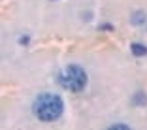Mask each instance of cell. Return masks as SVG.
Wrapping results in <instances>:
<instances>
[{
  "instance_id": "cell-1",
  "label": "cell",
  "mask_w": 147,
  "mask_h": 130,
  "mask_svg": "<svg viewBox=\"0 0 147 130\" xmlns=\"http://www.w3.org/2000/svg\"><path fill=\"white\" fill-rule=\"evenodd\" d=\"M64 111V102L57 94H42L34 102V115L40 121H57Z\"/></svg>"
},
{
  "instance_id": "cell-2",
  "label": "cell",
  "mask_w": 147,
  "mask_h": 130,
  "mask_svg": "<svg viewBox=\"0 0 147 130\" xmlns=\"http://www.w3.org/2000/svg\"><path fill=\"white\" fill-rule=\"evenodd\" d=\"M59 83H61L64 89L72 91V92L83 91L85 85H87V74H85V70H83L81 66L72 64V66H68L64 72L59 74Z\"/></svg>"
},
{
  "instance_id": "cell-3",
  "label": "cell",
  "mask_w": 147,
  "mask_h": 130,
  "mask_svg": "<svg viewBox=\"0 0 147 130\" xmlns=\"http://www.w3.org/2000/svg\"><path fill=\"white\" fill-rule=\"evenodd\" d=\"M130 51H132V55H136V57H145L147 55V47L142 45V43H132V45H130Z\"/></svg>"
},
{
  "instance_id": "cell-4",
  "label": "cell",
  "mask_w": 147,
  "mask_h": 130,
  "mask_svg": "<svg viewBox=\"0 0 147 130\" xmlns=\"http://www.w3.org/2000/svg\"><path fill=\"white\" fill-rule=\"evenodd\" d=\"M132 104H136V106H143V104H147V96L143 94V92H138V94L132 98Z\"/></svg>"
},
{
  "instance_id": "cell-5",
  "label": "cell",
  "mask_w": 147,
  "mask_h": 130,
  "mask_svg": "<svg viewBox=\"0 0 147 130\" xmlns=\"http://www.w3.org/2000/svg\"><path fill=\"white\" fill-rule=\"evenodd\" d=\"M142 19H143V13H134V15H132V23H134V25H140Z\"/></svg>"
},
{
  "instance_id": "cell-6",
  "label": "cell",
  "mask_w": 147,
  "mask_h": 130,
  "mask_svg": "<svg viewBox=\"0 0 147 130\" xmlns=\"http://www.w3.org/2000/svg\"><path fill=\"white\" fill-rule=\"evenodd\" d=\"M109 130H130V126H126V125H113V126H109Z\"/></svg>"
},
{
  "instance_id": "cell-7",
  "label": "cell",
  "mask_w": 147,
  "mask_h": 130,
  "mask_svg": "<svg viewBox=\"0 0 147 130\" xmlns=\"http://www.w3.org/2000/svg\"><path fill=\"white\" fill-rule=\"evenodd\" d=\"M30 42V38H28V36H26V38H21L19 40V43H21V45H25V43H28Z\"/></svg>"
},
{
  "instance_id": "cell-8",
  "label": "cell",
  "mask_w": 147,
  "mask_h": 130,
  "mask_svg": "<svg viewBox=\"0 0 147 130\" xmlns=\"http://www.w3.org/2000/svg\"><path fill=\"white\" fill-rule=\"evenodd\" d=\"M100 30H111V26H109V25H104V26H100Z\"/></svg>"
}]
</instances>
